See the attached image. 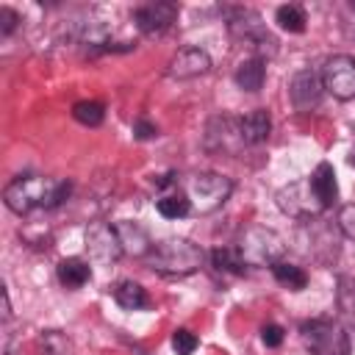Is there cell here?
<instances>
[{"instance_id": "cell-31", "label": "cell", "mask_w": 355, "mask_h": 355, "mask_svg": "<svg viewBox=\"0 0 355 355\" xmlns=\"http://www.w3.org/2000/svg\"><path fill=\"white\" fill-rule=\"evenodd\" d=\"M133 136L144 141V139H153V136H158V128H155L150 119H144V116H141V119H136V122H133Z\"/></svg>"}, {"instance_id": "cell-8", "label": "cell", "mask_w": 355, "mask_h": 355, "mask_svg": "<svg viewBox=\"0 0 355 355\" xmlns=\"http://www.w3.org/2000/svg\"><path fill=\"white\" fill-rule=\"evenodd\" d=\"M202 147L208 153H222V155H239L247 144L241 139V128H239V116L230 114H219L211 116L205 125V136H202Z\"/></svg>"}, {"instance_id": "cell-6", "label": "cell", "mask_w": 355, "mask_h": 355, "mask_svg": "<svg viewBox=\"0 0 355 355\" xmlns=\"http://www.w3.org/2000/svg\"><path fill=\"white\" fill-rule=\"evenodd\" d=\"M227 31L233 39H241V42H250L258 55L263 58V53H277V39L269 33L266 22L261 19L258 11L252 8H244V6H236V8H227Z\"/></svg>"}, {"instance_id": "cell-14", "label": "cell", "mask_w": 355, "mask_h": 355, "mask_svg": "<svg viewBox=\"0 0 355 355\" xmlns=\"http://www.w3.org/2000/svg\"><path fill=\"white\" fill-rule=\"evenodd\" d=\"M114 227H116V236H119V244H122V252L125 255H130V258H147L153 241H150V233L141 225L122 219Z\"/></svg>"}, {"instance_id": "cell-19", "label": "cell", "mask_w": 355, "mask_h": 355, "mask_svg": "<svg viewBox=\"0 0 355 355\" xmlns=\"http://www.w3.org/2000/svg\"><path fill=\"white\" fill-rule=\"evenodd\" d=\"M308 180H311L316 197L322 200V205L330 208V205L336 202V197H338V183H336V172H333V166H330L327 161H322V164L311 172Z\"/></svg>"}, {"instance_id": "cell-11", "label": "cell", "mask_w": 355, "mask_h": 355, "mask_svg": "<svg viewBox=\"0 0 355 355\" xmlns=\"http://www.w3.org/2000/svg\"><path fill=\"white\" fill-rule=\"evenodd\" d=\"M178 19V6L166 3V0H155V3H144L133 11V22L144 36H158L166 33L172 28V22Z\"/></svg>"}, {"instance_id": "cell-23", "label": "cell", "mask_w": 355, "mask_h": 355, "mask_svg": "<svg viewBox=\"0 0 355 355\" xmlns=\"http://www.w3.org/2000/svg\"><path fill=\"white\" fill-rule=\"evenodd\" d=\"M155 211L164 216V219H183L191 214V202L186 194L180 191H169V194H161L155 200Z\"/></svg>"}, {"instance_id": "cell-24", "label": "cell", "mask_w": 355, "mask_h": 355, "mask_svg": "<svg viewBox=\"0 0 355 355\" xmlns=\"http://www.w3.org/2000/svg\"><path fill=\"white\" fill-rule=\"evenodd\" d=\"M275 22H277L283 31H288V33H302L308 17H305L302 6H297V3H286V6H280V8L275 11Z\"/></svg>"}, {"instance_id": "cell-7", "label": "cell", "mask_w": 355, "mask_h": 355, "mask_svg": "<svg viewBox=\"0 0 355 355\" xmlns=\"http://www.w3.org/2000/svg\"><path fill=\"white\" fill-rule=\"evenodd\" d=\"M275 202H277V208H280L283 214H288L291 219H302V222L316 219L319 214L327 211V208L322 205V200L316 197V191H313V186H311L308 178L283 186V189L277 191Z\"/></svg>"}, {"instance_id": "cell-9", "label": "cell", "mask_w": 355, "mask_h": 355, "mask_svg": "<svg viewBox=\"0 0 355 355\" xmlns=\"http://www.w3.org/2000/svg\"><path fill=\"white\" fill-rule=\"evenodd\" d=\"M322 86L336 100H352L355 97V58L330 55L322 67Z\"/></svg>"}, {"instance_id": "cell-28", "label": "cell", "mask_w": 355, "mask_h": 355, "mask_svg": "<svg viewBox=\"0 0 355 355\" xmlns=\"http://www.w3.org/2000/svg\"><path fill=\"white\" fill-rule=\"evenodd\" d=\"M283 338H286V330H283L280 324L266 322V324L261 327V341H263V347L275 349V347H280V344H283Z\"/></svg>"}, {"instance_id": "cell-4", "label": "cell", "mask_w": 355, "mask_h": 355, "mask_svg": "<svg viewBox=\"0 0 355 355\" xmlns=\"http://www.w3.org/2000/svg\"><path fill=\"white\" fill-rule=\"evenodd\" d=\"M233 194V180L219 172H197L186 180V197L191 202V211L197 214H214L227 202Z\"/></svg>"}, {"instance_id": "cell-26", "label": "cell", "mask_w": 355, "mask_h": 355, "mask_svg": "<svg viewBox=\"0 0 355 355\" xmlns=\"http://www.w3.org/2000/svg\"><path fill=\"white\" fill-rule=\"evenodd\" d=\"M39 344H42V355H69V341L58 330H47Z\"/></svg>"}, {"instance_id": "cell-2", "label": "cell", "mask_w": 355, "mask_h": 355, "mask_svg": "<svg viewBox=\"0 0 355 355\" xmlns=\"http://www.w3.org/2000/svg\"><path fill=\"white\" fill-rule=\"evenodd\" d=\"M205 261V252L200 244L189 241V239H161V241H153L144 263L158 272V275H169V277H183V275H191L202 266Z\"/></svg>"}, {"instance_id": "cell-5", "label": "cell", "mask_w": 355, "mask_h": 355, "mask_svg": "<svg viewBox=\"0 0 355 355\" xmlns=\"http://www.w3.org/2000/svg\"><path fill=\"white\" fill-rule=\"evenodd\" d=\"M236 247L247 266H272L283 261V252H286L280 233H275L272 227H261V225L247 227Z\"/></svg>"}, {"instance_id": "cell-21", "label": "cell", "mask_w": 355, "mask_h": 355, "mask_svg": "<svg viewBox=\"0 0 355 355\" xmlns=\"http://www.w3.org/2000/svg\"><path fill=\"white\" fill-rule=\"evenodd\" d=\"M114 300H116V305L119 308H125V311H141V308H147L150 305V297H147V291H144V286L141 283H136V280H119L116 286H114Z\"/></svg>"}, {"instance_id": "cell-22", "label": "cell", "mask_w": 355, "mask_h": 355, "mask_svg": "<svg viewBox=\"0 0 355 355\" xmlns=\"http://www.w3.org/2000/svg\"><path fill=\"white\" fill-rule=\"evenodd\" d=\"M269 269H272L275 280H277L280 286H286L288 291H302V288L308 286V272H305L302 266H297V263L277 261V263H272Z\"/></svg>"}, {"instance_id": "cell-32", "label": "cell", "mask_w": 355, "mask_h": 355, "mask_svg": "<svg viewBox=\"0 0 355 355\" xmlns=\"http://www.w3.org/2000/svg\"><path fill=\"white\" fill-rule=\"evenodd\" d=\"M352 11H355V3H352Z\"/></svg>"}, {"instance_id": "cell-15", "label": "cell", "mask_w": 355, "mask_h": 355, "mask_svg": "<svg viewBox=\"0 0 355 355\" xmlns=\"http://www.w3.org/2000/svg\"><path fill=\"white\" fill-rule=\"evenodd\" d=\"M239 128H241V139H244L247 147L263 144V141L269 139V130H272L269 111H266V108H255V111L239 116Z\"/></svg>"}, {"instance_id": "cell-12", "label": "cell", "mask_w": 355, "mask_h": 355, "mask_svg": "<svg viewBox=\"0 0 355 355\" xmlns=\"http://www.w3.org/2000/svg\"><path fill=\"white\" fill-rule=\"evenodd\" d=\"M322 92H324L322 75H316L313 69H300V72L288 80V100H291V105H294L300 114L316 108V105L322 103Z\"/></svg>"}, {"instance_id": "cell-1", "label": "cell", "mask_w": 355, "mask_h": 355, "mask_svg": "<svg viewBox=\"0 0 355 355\" xmlns=\"http://www.w3.org/2000/svg\"><path fill=\"white\" fill-rule=\"evenodd\" d=\"M72 194V183L64 178H44V175H19L3 189V202L17 216L31 211H50L58 208Z\"/></svg>"}, {"instance_id": "cell-3", "label": "cell", "mask_w": 355, "mask_h": 355, "mask_svg": "<svg viewBox=\"0 0 355 355\" xmlns=\"http://www.w3.org/2000/svg\"><path fill=\"white\" fill-rule=\"evenodd\" d=\"M300 338L311 355H349L352 349L347 324H341L338 319H327V316L305 319L300 324Z\"/></svg>"}, {"instance_id": "cell-16", "label": "cell", "mask_w": 355, "mask_h": 355, "mask_svg": "<svg viewBox=\"0 0 355 355\" xmlns=\"http://www.w3.org/2000/svg\"><path fill=\"white\" fill-rule=\"evenodd\" d=\"M263 78H266V58H261V55L244 58L233 75V80L241 92H258L263 86Z\"/></svg>"}, {"instance_id": "cell-30", "label": "cell", "mask_w": 355, "mask_h": 355, "mask_svg": "<svg viewBox=\"0 0 355 355\" xmlns=\"http://www.w3.org/2000/svg\"><path fill=\"white\" fill-rule=\"evenodd\" d=\"M17 25H19V14H17L14 8L3 6V8H0V33H3V36H11V33L17 31Z\"/></svg>"}, {"instance_id": "cell-13", "label": "cell", "mask_w": 355, "mask_h": 355, "mask_svg": "<svg viewBox=\"0 0 355 355\" xmlns=\"http://www.w3.org/2000/svg\"><path fill=\"white\" fill-rule=\"evenodd\" d=\"M211 69V55L200 47H183L169 61V75L178 80H189L197 75H205Z\"/></svg>"}, {"instance_id": "cell-27", "label": "cell", "mask_w": 355, "mask_h": 355, "mask_svg": "<svg viewBox=\"0 0 355 355\" xmlns=\"http://www.w3.org/2000/svg\"><path fill=\"white\" fill-rule=\"evenodd\" d=\"M197 344H200V338H197L191 330H186V327H178V330L172 333V349H175L178 355H194Z\"/></svg>"}, {"instance_id": "cell-20", "label": "cell", "mask_w": 355, "mask_h": 355, "mask_svg": "<svg viewBox=\"0 0 355 355\" xmlns=\"http://www.w3.org/2000/svg\"><path fill=\"white\" fill-rule=\"evenodd\" d=\"M211 266L222 275H244L247 272V263L239 252L236 244H219L211 250Z\"/></svg>"}, {"instance_id": "cell-25", "label": "cell", "mask_w": 355, "mask_h": 355, "mask_svg": "<svg viewBox=\"0 0 355 355\" xmlns=\"http://www.w3.org/2000/svg\"><path fill=\"white\" fill-rule=\"evenodd\" d=\"M72 116H75L80 125H86V128H97V125H103V119H105V108H103V103H97V100H80V103L72 105Z\"/></svg>"}, {"instance_id": "cell-10", "label": "cell", "mask_w": 355, "mask_h": 355, "mask_svg": "<svg viewBox=\"0 0 355 355\" xmlns=\"http://www.w3.org/2000/svg\"><path fill=\"white\" fill-rule=\"evenodd\" d=\"M86 250H89V258L97 263H114L125 255L116 227L108 222H94L86 227Z\"/></svg>"}, {"instance_id": "cell-17", "label": "cell", "mask_w": 355, "mask_h": 355, "mask_svg": "<svg viewBox=\"0 0 355 355\" xmlns=\"http://www.w3.org/2000/svg\"><path fill=\"white\" fill-rule=\"evenodd\" d=\"M55 277H58V283H61L64 288L75 291V288H80V286L89 283L92 266H89L83 258H64V261H58V266H55Z\"/></svg>"}, {"instance_id": "cell-29", "label": "cell", "mask_w": 355, "mask_h": 355, "mask_svg": "<svg viewBox=\"0 0 355 355\" xmlns=\"http://www.w3.org/2000/svg\"><path fill=\"white\" fill-rule=\"evenodd\" d=\"M338 227H341V233L347 239L355 241V202L341 205V211H338Z\"/></svg>"}, {"instance_id": "cell-18", "label": "cell", "mask_w": 355, "mask_h": 355, "mask_svg": "<svg viewBox=\"0 0 355 355\" xmlns=\"http://www.w3.org/2000/svg\"><path fill=\"white\" fill-rule=\"evenodd\" d=\"M336 308H338L341 324L355 327V275L336 277Z\"/></svg>"}]
</instances>
